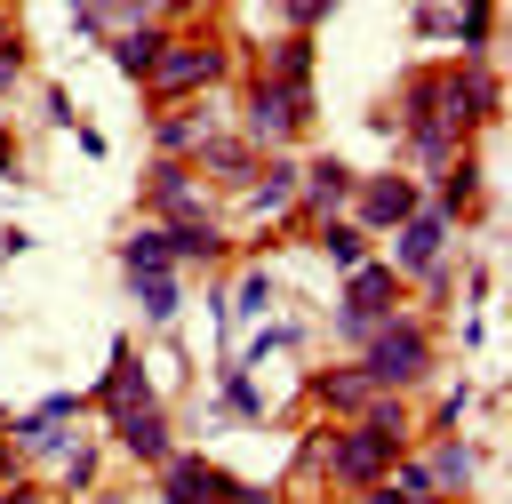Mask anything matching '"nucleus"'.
Listing matches in <instances>:
<instances>
[{"mask_svg":"<svg viewBox=\"0 0 512 504\" xmlns=\"http://www.w3.org/2000/svg\"><path fill=\"white\" fill-rule=\"evenodd\" d=\"M416 208H424V184H416V176H368V184H352L360 232H392V224H408Z\"/></svg>","mask_w":512,"mask_h":504,"instance_id":"5","label":"nucleus"},{"mask_svg":"<svg viewBox=\"0 0 512 504\" xmlns=\"http://www.w3.org/2000/svg\"><path fill=\"white\" fill-rule=\"evenodd\" d=\"M112 416H128V408H152V384H144V368H136V352L120 344L112 352V376H104V392H96Z\"/></svg>","mask_w":512,"mask_h":504,"instance_id":"11","label":"nucleus"},{"mask_svg":"<svg viewBox=\"0 0 512 504\" xmlns=\"http://www.w3.org/2000/svg\"><path fill=\"white\" fill-rule=\"evenodd\" d=\"M464 408H472V392H464V384H448V400L432 408V424H440V432H456V424H464Z\"/></svg>","mask_w":512,"mask_h":504,"instance_id":"25","label":"nucleus"},{"mask_svg":"<svg viewBox=\"0 0 512 504\" xmlns=\"http://www.w3.org/2000/svg\"><path fill=\"white\" fill-rule=\"evenodd\" d=\"M384 312H400L392 264H352V272H344V304H336V336H344V344H368V328H376Z\"/></svg>","mask_w":512,"mask_h":504,"instance_id":"3","label":"nucleus"},{"mask_svg":"<svg viewBox=\"0 0 512 504\" xmlns=\"http://www.w3.org/2000/svg\"><path fill=\"white\" fill-rule=\"evenodd\" d=\"M136 304H144V320H176V272L136 280Z\"/></svg>","mask_w":512,"mask_h":504,"instance_id":"21","label":"nucleus"},{"mask_svg":"<svg viewBox=\"0 0 512 504\" xmlns=\"http://www.w3.org/2000/svg\"><path fill=\"white\" fill-rule=\"evenodd\" d=\"M448 224H464V216H480V160L472 152H456V168H448V184H440V200H432Z\"/></svg>","mask_w":512,"mask_h":504,"instance_id":"12","label":"nucleus"},{"mask_svg":"<svg viewBox=\"0 0 512 504\" xmlns=\"http://www.w3.org/2000/svg\"><path fill=\"white\" fill-rule=\"evenodd\" d=\"M312 392H320V400H328L336 416H360V408L376 400V384H368L360 368H320V376H312Z\"/></svg>","mask_w":512,"mask_h":504,"instance_id":"13","label":"nucleus"},{"mask_svg":"<svg viewBox=\"0 0 512 504\" xmlns=\"http://www.w3.org/2000/svg\"><path fill=\"white\" fill-rule=\"evenodd\" d=\"M16 72H24V56H16V48H0V88H8Z\"/></svg>","mask_w":512,"mask_h":504,"instance_id":"26","label":"nucleus"},{"mask_svg":"<svg viewBox=\"0 0 512 504\" xmlns=\"http://www.w3.org/2000/svg\"><path fill=\"white\" fill-rule=\"evenodd\" d=\"M424 368H432L424 320H416V312H384V320L368 328V344H360V376H368L376 392H408V384H424Z\"/></svg>","mask_w":512,"mask_h":504,"instance_id":"1","label":"nucleus"},{"mask_svg":"<svg viewBox=\"0 0 512 504\" xmlns=\"http://www.w3.org/2000/svg\"><path fill=\"white\" fill-rule=\"evenodd\" d=\"M264 80H280V88H288V96H312V40H304V32H288V40H280V56H272V72H264Z\"/></svg>","mask_w":512,"mask_h":504,"instance_id":"14","label":"nucleus"},{"mask_svg":"<svg viewBox=\"0 0 512 504\" xmlns=\"http://www.w3.org/2000/svg\"><path fill=\"white\" fill-rule=\"evenodd\" d=\"M128 280H152V272H176V248H168V232H136L128 248Z\"/></svg>","mask_w":512,"mask_h":504,"instance_id":"17","label":"nucleus"},{"mask_svg":"<svg viewBox=\"0 0 512 504\" xmlns=\"http://www.w3.org/2000/svg\"><path fill=\"white\" fill-rule=\"evenodd\" d=\"M0 504H48L40 488H0Z\"/></svg>","mask_w":512,"mask_h":504,"instance_id":"28","label":"nucleus"},{"mask_svg":"<svg viewBox=\"0 0 512 504\" xmlns=\"http://www.w3.org/2000/svg\"><path fill=\"white\" fill-rule=\"evenodd\" d=\"M416 464H424L432 496H464V488H472V440H456V432H440V440H432Z\"/></svg>","mask_w":512,"mask_h":504,"instance_id":"8","label":"nucleus"},{"mask_svg":"<svg viewBox=\"0 0 512 504\" xmlns=\"http://www.w3.org/2000/svg\"><path fill=\"white\" fill-rule=\"evenodd\" d=\"M184 152H200V112L168 104V112H160V160H184Z\"/></svg>","mask_w":512,"mask_h":504,"instance_id":"18","label":"nucleus"},{"mask_svg":"<svg viewBox=\"0 0 512 504\" xmlns=\"http://www.w3.org/2000/svg\"><path fill=\"white\" fill-rule=\"evenodd\" d=\"M264 304H272V280H264V272H248V280L232 288V312H264Z\"/></svg>","mask_w":512,"mask_h":504,"instance_id":"24","label":"nucleus"},{"mask_svg":"<svg viewBox=\"0 0 512 504\" xmlns=\"http://www.w3.org/2000/svg\"><path fill=\"white\" fill-rule=\"evenodd\" d=\"M304 104H312V96H288L280 80H264V72H256V88H248V128H240V136L272 152V144H288V136L304 128Z\"/></svg>","mask_w":512,"mask_h":504,"instance_id":"4","label":"nucleus"},{"mask_svg":"<svg viewBox=\"0 0 512 504\" xmlns=\"http://www.w3.org/2000/svg\"><path fill=\"white\" fill-rule=\"evenodd\" d=\"M456 8H480V0H456Z\"/></svg>","mask_w":512,"mask_h":504,"instance_id":"29","label":"nucleus"},{"mask_svg":"<svg viewBox=\"0 0 512 504\" xmlns=\"http://www.w3.org/2000/svg\"><path fill=\"white\" fill-rule=\"evenodd\" d=\"M328 8H336V0H280V24H288V32H312Z\"/></svg>","mask_w":512,"mask_h":504,"instance_id":"23","label":"nucleus"},{"mask_svg":"<svg viewBox=\"0 0 512 504\" xmlns=\"http://www.w3.org/2000/svg\"><path fill=\"white\" fill-rule=\"evenodd\" d=\"M392 232H400V240H392V272H416V280H432V272H440V248H448V216L424 200V208H416L408 224H392Z\"/></svg>","mask_w":512,"mask_h":504,"instance_id":"6","label":"nucleus"},{"mask_svg":"<svg viewBox=\"0 0 512 504\" xmlns=\"http://www.w3.org/2000/svg\"><path fill=\"white\" fill-rule=\"evenodd\" d=\"M296 184H304V208H312V216H336V208L352 200V184H360V176H352L344 160H312Z\"/></svg>","mask_w":512,"mask_h":504,"instance_id":"10","label":"nucleus"},{"mask_svg":"<svg viewBox=\"0 0 512 504\" xmlns=\"http://www.w3.org/2000/svg\"><path fill=\"white\" fill-rule=\"evenodd\" d=\"M320 256H328L336 272H352V264H368V256H360V224H336V216H328V224H320Z\"/></svg>","mask_w":512,"mask_h":504,"instance_id":"19","label":"nucleus"},{"mask_svg":"<svg viewBox=\"0 0 512 504\" xmlns=\"http://www.w3.org/2000/svg\"><path fill=\"white\" fill-rule=\"evenodd\" d=\"M224 504H272V488H232Z\"/></svg>","mask_w":512,"mask_h":504,"instance_id":"27","label":"nucleus"},{"mask_svg":"<svg viewBox=\"0 0 512 504\" xmlns=\"http://www.w3.org/2000/svg\"><path fill=\"white\" fill-rule=\"evenodd\" d=\"M160 496H168V504H224L232 480H224L208 456H168V464H160Z\"/></svg>","mask_w":512,"mask_h":504,"instance_id":"7","label":"nucleus"},{"mask_svg":"<svg viewBox=\"0 0 512 504\" xmlns=\"http://www.w3.org/2000/svg\"><path fill=\"white\" fill-rule=\"evenodd\" d=\"M216 72H224V48H216V40H160L144 88H152L160 104H184V96H200Z\"/></svg>","mask_w":512,"mask_h":504,"instance_id":"2","label":"nucleus"},{"mask_svg":"<svg viewBox=\"0 0 512 504\" xmlns=\"http://www.w3.org/2000/svg\"><path fill=\"white\" fill-rule=\"evenodd\" d=\"M112 56H120V72H136V80H144V72H152V56H160V32H120V40H112Z\"/></svg>","mask_w":512,"mask_h":504,"instance_id":"20","label":"nucleus"},{"mask_svg":"<svg viewBox=\"0 0 512 504\" xmlns=\"http://www.w3.org/2000/svg\"><path fill=\"white\" fill-rule=\"evenodd\" d=\"M200 168L208 176H248L256 168V144L248 136H200Z\"/></svg>","mask_w":512,"mask_h":504,"instance_id":"16","label":"nucleus"},{"mask_svg":"<svg viewBox=\"0 0 512 504\" xmlns=\"http://www.w3.org/2000/svg\"><path fill=\"white\" fill-rule=\"evenodd\" d=\"M288 200H296V168L288 160H272L264 176H248V216H280Z\"/></svg>","mask_w":512,"mask_h":504,"instance_id":"15","label":"nucleus"},{"mask_svg":"<svg viewBox=\"0 0 512 504\" xmlns=\"http://www.w3.org/2000/svg\"><path fill=\"white\" fill-rule=\"evenodd\" d=\"M224 416H264V392L248 384V368H224Z\"/></svg>","mask_w":512,"mask_h":504,"instance_id":"22","label":"nucleus"},{"mask_svg":"<svg viewBox=\"0 0 512 504\" xmlns=\"http://www.w3.org/2000/svg\"><path fill=\"white\" fill-rule=\"evenodd\" d=\"M112 432H120V448L136 456V464H168L176 448H168V416L160 408H128V416H112Z\"/></svg>","mask_w":512,"mask_h":504,"instance_id":"9","label":"nucleus"}]
</instances>
